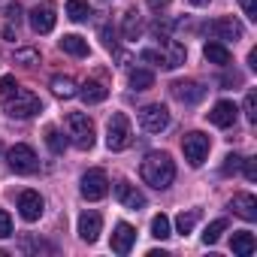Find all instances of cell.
Listing matches in <instances>:
<instances>
[{
  "label": "cell",
  "instance_id": "obj_1",
  "mask_svg": "<svg viewBox=\"0 0 257 257\" xmlns=\"http://www.w3.org/2000/svg\"><path fill=\"white\" fill-rule=\"evenodd\" d=\"M140 173H143V182L152 185V188H158V191H167V188L176 182V164H173V158H170L167 152H152V155H146Z\"/></svg>",
  "mask_w": 257,
  "mask_h": 257
},
{
  "label": "cell",
  "instance_id": "obj_2",
  "mask_svg": "<svg viewBox=\"0 0 257 257\" xmlns=\"http://www.w3.org/2000/svg\"><path fill=\"white\" fill-rule=\"evenodd\" d=\"M64 127H67L70 143H73L76 149H82V152H88V149L94 146V140H97V134H94V121H91L85 112H70V115L64 118Z\"/></svg>",
  "mask_w": 257,
  "mask_h": 257
},
{
  "label": "cell",
  "instance_id": "obj_3",
  "mask_svg": "<svg viewBox=\"0 0 257 257\" xmlns=\"http://www.w3.org/2000/svg\"><path fill=\"white\" fill-rule=\"evenodd\" d=\"M4 109H7V115H13V118H34L37 112H43V103H40V97H37L34 91L16 88L13 94L4 97Z\"/></svg>",
  "mask_w": 257,
  "mask_h": 257
},
{
  "label": "cell",
  "instance_id": "obj_4",
  "mask_svg": "<svg viewBox=\"0 0 257 257\" xmlns=\"http://www.w3.org/2000/svg\"><path fill=\"white\" fill-rule=\"evenodd\" d=\"M131 143H134V131H131L127 115L124 112H112V118L106 124V146H109V152H124Z\"/></svg>",
  "mask_w": 257,
  "mask_h": 257
},
{
  "label": "cell",
  "instance_id": "obj_5",
  "mask_svg": "<svg viewBox=\"0 0 257 257\" xmlns=\"http://www.w3.org/2000/svg\"><path fill=\"white\" fill-rule=\"evenodd\" d=\"M182 149H185V161H188L191 167H203V161L209 158V149H212V143H209V137H206V134H200V131H191V134H185V140H182Z\"/></svg>",
  "mask_w": 257,
  "mask_h": 257
},
{
  "label": "cell",
  "instance_id": "obj_6",
  "mask_svg": "<svg viewBox=\"0 0 257 257\" xmlns=\"http://www.w3.org/2000/svg\"><path fill=\"white\" fill-rule=\"evenodd\" d=\"M7 161H10V170L19 173V176H31V173H37V167H40L37 152H34L31 146H25V143L13 146V149L7 152Z\"/></svg>",
  "mask_w": 257,
  "mask_h": 257
},
{
  "label": "cell",
  "instance_id": "obj_7",
  "mask_svg": "<svg viewBox=\"0 0 257 257\" xmlns=\"http://www.w3.org/2000/svg\"><path fill=\"white\" fill-rule=\"evenodd\" d=\"M140 124L149 134H161V131L170 127V109L164 103H149V106L140 109Z\"/></svg>",
  "mask_w": 257,
  "mask_h": 257
},
{
  "label": "cell",
  "instance_id": "obj_8",
  "mask_svg": "<svg viewBox=\"0 0 257 257\" xmlns=\"http://www.w3.org/2000/svg\"><path fill=\"white\" fill-rule=\"evenodd\" d=\"M82 197L85 200H91V203H97V200H103L106 194H109V176L103 173V170H88L85 176H82Z\"/></svg>",
  "mask_w": 257,
  "mask_h": 257
},
{
  "label": "cell",
  "instance_id": "obj_9",
  "mask_svg": "<svg viewBox=\"0 0 257 257\" xmlns=\"http://www.w3.org/2000/svg\"><path fill=\"white\" fill-rule=\"evenodd\" d=\"M203 31H206L212 40H233V43H236V40H242V34H245V31H242V25H239L233 16H221V19L209 22Z\"/></svg>",
  "mask_w": 257,
  "mask_h": 257
},
{
  "label": "cell",
  "instance_id": "obj_10",
  "mask_svg": "<svg viewBox=\"0 0 257 257\" xmlns=\"http://www.w3.org/2000/svg\"><path fill=\"white\" fill-rule=\"evenodd\" d=\"M170 91H173L176 100H182V103H188V106H194V103H200V100L206 97V88H203L200 82H194V79H179V82L170 85Z\"/></svg>",
  "mask_w": 257,
  "mask_h": 257
},
{
  "label": "cell",
  "instance_id": "obj_11",
  "mask_svg": "<svg viewBox=\"0 0 257 257\" xmlns=\"http://www.w3.org/2000/svg\"><path fill=\"white\" fill-rule=\"evenodd\" d=\"M28 22H31V31L34 34H52L55 31V22H58V16H55V10L52 7H34L31 10V16H28Z\"/></svg>",
  "mask_w": 257,
  "mask_h": 257
},
{
  "label": "cell",
  "instance_id": "obj_12",
  "mask_svg": "<svg viewBox=\"0 0 257 257\" xmlns=\"http://www.w3.org/2000/svg\"><path fill=\"white\" fill-rule=\"evenodd\" d=\"M100 230H103V218H100V212L88 209V212L79 215V236H82L88 245L100 239Z\"/></svg>",
  "mask_w": 257,
  "mask_h": 257
},
{
  "label": "cell",
  "instance_id": "obj_13",
  "mask_svg": "<svg viewBox=\"0 0 257 257\" xmlns=\"http://www.w3.org/2000/svg\"><path fill=\"white\" fill-rule=\"evenodd\" d=\"M43 209H46V203H43V197H40L37 191H22V197H19V212H22L25 221H40Z\"/></svg>",
  "mask_w": 257,
  "mask_h": 257
},
{
  "label": "cell",
  "instance_id": "obj_14",
  "mask_svg": "<svg viewBox=\"0 0 257 257\" xmlns=\"http://www.w3.org/2000/svg\"><path fill=\"white\" fill-rule=\"evenodd\" d=\"M161 58H164V67L167 70H179L185 61H188V49L179 43V40H164V52H161Z\"/></svg>",
  "mask_w": 257,
  "mask_h": 257
},
{
  "label": "cell",
  "instance_id": "obj_15",
  "mask_svg": "<svg viewBox=\"0 0 257 257\" xmlns=\"http://www.w3.org/2000/svg\"><path fill=\"white\" fill-rule=\"evenodd\" d=\"M115 197H118V203L124 206V209H143L146 206V197H143V191H137L131 182H118L115 185Z\"/></svg>",
  "mask_w": 257,
  "mask_h": 257
},
{
  "label": "cell",
  "instance_id": "obj_16",
  "mask_svg": "<svg viewBox=\"0 0 257 257\" xmlns=\"http://www.w3.org/2000/svg\"><path fill=\"white\" fill-rule=\"evenodd\" d=\"M236 115H239L236 103H230V100H221V103H215V106H212V112H209V121H212L215 127H233V124H236Z\"/></svg>",
  "mask_w": 257,
  "mask_h": 257
},
{
  "label": "cell",
  "instance_id": "obj_17",
  "mask_svg": "<svg viewBox=\"0 0 257 257\" xmlns=\"http://www.w3.org/2000/svg\"><path fill=\"white\" fill-rule=\"evenodd\" d=\"M134 242H137V230L131 227V224H118L115 230H112V251L115 254H127V251H131L134 248Z\"/></svg>",
  "mask_w": 257,
  "mask_h": 257
},
{
  "label": "cell",
  "instance_id": "obj_18",
  "mask_svg": "<svg viewBox=\"0 0 257 257\" xmlns=\"http://www.w3.org/2000/svg\"><path fill=\"white\" fill-rule=\"evenodd\" d=\"M230 209H233V215H239L242 221H254V218H257V200H254L251 194H236V197L230 200Z\"/></svg>",
  "mask_w": 257,
  "mask_h": 257
},
{
  "label": "cell",
  "instance_id": "obj_19",
  "mask_svg": "<svg viewBox=\"0 0 257 257\" xmlns=\"http://www.w3.org/2000/svg\"><path fill=\"white\" fill-rule=\"evenodd\" d=\"M203 58L209 61V64H215V67H227L233 58H230V49L224 46V43H206L203 46Z\"/></svg>",
  "mask_w": 257,
  "mask_h": 257
},
{
  "label": "cell",
  "instance_id": "obj_20",
  "mask_svg": "<svg viewBox=\"0 0 257 257\" xmlns=\"http://www.w3.org/2000/svg\"><path fill=\"white\" fill-rule=\"evenodd\" d=\"M254 248H257V242H254V233H248V230H239V233H233V239H230V251H233V254H239V257H248V254H254Z\"/></svg>",
  "mask_w": 257,
  "mask_h": 257
},
{
  "label": "cell",
  "instance_id": "obj_21",
  "mask_svg": "<svg viewBox=\"0 0 257 257\" xmlns=\"http://www.w3.org/2000/svg\"><path fill=\"white\" fill-rule=\"evenodd\" d=\"M121 34H124L127 40H140V37H143V19H140L137 10H127V13H124V19H121Z\"/></svg>",
  "mask_w": 257,
  "mask_h": 257
},
{
  "label": "cell",
  "instance_id": "obj_22",
  "mask_svg": "<svg viewBox=\"0 0 257 257\" xmlns=\"http://www.w3.org/2000/svg\"><path fill=\"white\" fill-rule=\"evenodd\" d=\"M76 94H82L85 103H103V100L109 97V88H106L103 82H85Z\"/></svg>",
  "mask_w": 257,
  "mask_h": 257
},
{
  "label": "cell",
  "instance_id": "obj_23",
  "mask_svg": "<svg viewBox=\"0 0 257 257\" xmlns=\"http://www.w3.org/2000/svg\"><path fill=\"white\" fill-rule=\"evenodd\" d=\"M61 49H64L67 55H73V58H88V43H85L82 37H76V34L61 37Z\"/></svg>",
  "mask_w": 257,
  "mask_h": 257
},
{
  "label": "cell",
  "instance_id": "obj_24",
  "mask_svg": "<svg viewBox=\"0 0 257 257\" xmlns=\"http://www.w3.org/2000/svg\"><path fill=\"white\" fill-rule=\"evenodd\" d=\"M127 82H131L134 91H149L155 85V73L152 70H131L127 73Z\"/></svg>",
  "mask_w": 257,
  "mask_h": 257
},
{
  "label": "cell",
  "instance_id": "obj_25",
  "mask_svg": "<svg viewBox=\"0 0 257 257\" xmlns=\"http://www.w3.org/2000/svg\"><path fill=\"white\" fill-rule=\"evenodd\" d=\"M67 16H70L73 22H88V19H91L88 0H67Z\"/></svg>",
  "mask_w": 257,
  "mask_h": 257
},
{
  "label": "cell",
  "instance_id": "obj_26",
  "mask_svg": "<svg viewBox=\"0 0 257 257\" xmlns=\"http://www.w3.org/2000/svg\"><path fill=\"white\" fill-rule=\"evenodd\" d=\"M22 251L25 254H55V245H49L43 239H34V236H25L22 239Z\"/></svg>",
  "mask_w": 257,
  "mask_h": 257
},
{
  "label": "cell",
  "instance_id": "obj_27",
  "mask_svg": "<svg viewBox=\"0 0 257 257\" xmlns=\"http://www.w3.org/2000/svg\"><path fill=\"white\" fill-rule=\"evenodd\" d=\"M52 91H55V97H73L76 94V82L70 79V76H55L52 79Z\"/></svg>",
  "mask_w": 257,
  "mask_h": 257
},
{
  "label": "cell",
  "instance_id": "obj_28",
  "mask_svg": "<svg viewBox=\"0 0 257 257\" xmlns=\"http://www.w3.org/2000/svg\"><path fill=\"white\" fill-rule=\"evenodd\" d=\"M197 221H200V209H191V212H182L179 218H176V230L182 233V236H188L194 227H197Z\"/></svg>",
  "mask_w": 257,
  "mask_h": 257
},
{
  "label": "cell",
  "instance_id": "obj_29",
  "mask_svg": "<svg viewBox=\"0 0 257 257\" xmlns=\"http://www.w3.org/2000/svg\"><path fill=\"white\" fill-rule=\"evenodd\" d=\"M46 146H49L55 155H61V152L67 149V137L58 131V127H49V131H46Z\"/></svg>",
  "mask_w": 257,
  "mask_h": 257
},
{
  "label": "cell",
  "instance_id": "obj_30",
  "mask_svg": "<svg viewBox=\"0 0 257 257\" xmlns=\"http://www.w3.org/2000/svg\"><path fill=\"white\" fill-rule=\"evenodd\" d=\"M152 236H155V239H170V236H173L167 215H155V218H152Z\"/></svg>",
  "mask_w": 257,
  "mask_h": 257
},
{
  "label": "cell",
  "instance_id": "obj_31",
  "mask_svg": "<svg viewBox=\"0 0 257 257\" xmlns=\"http://www.w3.org/2000/svg\"><path fill=\"white\" fill-rule=\"evenodd\" d=\"M224 230H227V221H224V218H215V221L206 227V233H203V242H206V245H215V242L221 239V233H224Z\"/></svg>",
  "mask_w": 257,
  "mask_h": 257
},
{
  "label": "cell",
  "instance_id": "obj_32",
  "mask_svg": "<svg viewBox=\"0 0 257 257\" xmlns=\"http://www.w3.org/2000/svg\"><path fill=\"white\" fill-rule=\"evenodd\" d=\"M173 25H176L173 19H161V16H158V22L152 25V34H155L158 40H170V34H173Z\"/></svg>",
  "mask_w": 257,
  "mask_h": 257
},
{
  "label": "cell",
  "instance_id": "obj_33",
  "mask_svg": "<svg viewBox=\"0 0 257 257\" xmlns=\"http://www.w3.org/2000/svg\"><path fill=\"white\" fill-rule=\"evenodd\" d=\"M242 109H245V118L254 124V121H257V94H254V91L245 94V106H242Z\"/></svg>",
  "mask_w": 257,
  "mask_h": 257
},
{
  "label": "cell",
  "instance_id": "obj_34",
  "mask_svg": "<svg viewBox=\"0 0 257 257\" xmlns=\"http://www.w3.org/2000/svg\"><path fill=\"white\" fill-rule=\"evenodd\" d=\"M239 167H242V158L233 152V155H227V158H224V167H221V173H224V176H233Z\"/></svg>",
  "mask_w": 257,
  "mask_h": 257
},
{
  "label": "cell",
  "instance_id": "obj_35",
  "mask_svg": "<svg viewBox=\"0 0 257 257\" xmlns=\"http://www.w3.org/2000/svg\"><path fill=\"white\" fill-rule=\"evenodd\" d=\"M16 61L31 67V64H37V61H40V52H34V49H19V52H16Z\"/></svg>",
  "mask_w": 257,
  "mask_h": 257
},
{
  "label": "cell",
  "instance_id": "obj_36",
  "mask_svg": "<svg viewBox=\"0 0 257 257\" xmlns=\"http://www.w3.org/2000/svg\"><path fill=\"white\" fill-rule=\"evenodd\" d=\"M10 236H13V218L10 212L0 209V239H10Z\"/></svg>",
  "mask_w": 257,
  "mask_h": 257
},
{
  "label": "cell",
  "instance_id": "obj_37",
  "mask_svg": "<svg viewBox=\"0 0 257 257\" xmlns=\"http://www.w3.org/2000/svg\"><path fill=\"white\" fill-rule=\"evenodd\" d=\"M242 170H245V179H248V182L257 179V161H254V158H242Z\"/></svg>",
  "mask_w": 257,
  "mask_h": 257
},
{
  "label": "cell",
  "instance_id": "obj_38",
  "mask_svg": "<svg viewBox=\"0 0 257 257\" xmlns=\"http://www.w3.org/2000/svg\"><path fill=\"white\" fill-rule=\"evenodd\" d=\"M100 40H103V46H106V49H115V31H112L109 25H103V28H100Z\"/></svg>",
  "mask_w": 257,
  "mask_h": 257
},
{
  "label": "cell",
  "instance_id": "obj_39",
  "mask_svg": "<svg viewBox=\"0 0 257 257\" xmlns=\"http://www.w3.org/2000/svg\"><path fill=\"white\" fill-rule=\"evenodd\" d=\"M19 88V82L13 79V76H4V79H0V97H7V94H13Z\"/></svg>",
  "mask_w": 257,
  "mask_h": 257
},
{
  "label": "cell",
  "instance_id": "obj_40",
  "mask_svg": "<svg viewBox=\"0 0 257 257\" xmlns=\"http://www.w3.org/2000/svg\"><path fill=\"white\" fill-rule=\"evenodd\" d=\"M239 7L245 10V16H248L251 22H257V0H239Z\"/></svg>",
  "mask_w": 257,
  "mask_h": 257
},
{
  "label": "cell",
  "instance_id": "obj_41",
  "mask_svg": "<svg viewBox=\"0 0 257 257\" xmlns=\"http://www.w3.org/2000/svg\"><path fill=\"white\" fill-rule=\"evenodd\" d=\"M140 58H143V61H149V64H161V67H164V58H161V52H155V49L140 52Z\"/></svg>",
  "mask_w": 257,
  "mask_h": 257
},
{
  "label": "cell",
  "instance_id": "obj_42",
  "mask_svg": "<svg viewBox=\"0 0 257 257\" xmlns=\"http://www.w3.org/2000/svg\"><path fill=\"white\" fill-rule=\"evenodd\" d=\"M4 16H7L10 22H19V19H22V7H19V4H10V7L4 10Z\"/></svg>",
  "mask_w": 257,
  "mask_h": 257
},
{
  "label": "cell",
  "instance_id": "obj_43",
  "mask_svg": "<svg viewBox=\"0 0 257 257\" xmlns=\"http://www.w3.org/2000/svg\"><path fill=\"white\" fill-rule=\"evenodd\" d=\"M239 82H242V76H239V73H233V76H224V79H221V85H239Z\"/></svg>",
  "mask_w": 257,
  "mask_h": 257
},
{
  "label": "cell",
  "instance_id": "obj_44",
  "mask_svg": "<svg viewBox=\"0 0 257 257\" xmlns=\"http://www.w3.org/2000/svg\"><path fill=\"white\" fill-rule=\"evenodd\" d=\"M167 4H170V0H149V7H152V10H164Z\"/></svg>",
  "mask_w": 257,
  "mask_h": 257
},
{
  "label": "cell",
  "instance_id": "obj_45",
  "mask_svg": "<svg viewBox=\"0 0 257 257\" xmlns=\"http://www.w3.org/2000/svg\"><path fill=\"white\" fill-rule=\"evenodd\" d=\"M248 64H251V70H257V49H251V55H248Z\"/></svg>",
  "mask_w": 257,
  "mask_h": 257
},
{
  "label": "cell",
  "instance_id": "obj_46",
  "mask_svg": "<svg viewBox=\"0 0 257 257\" xmlns=\"http://www.w3.org/2000/svg\"><path fill=\"white\" fill-rule=\"evenodd\" d=\"M118 61H121V67H131V55H124V52H121V55H118Z\"/></svg>",
  "mask_w": 257,
  "mask_h": 257
},
{
  "label": "cell",
  "instance_id": "obj_47",
  "mask_svg": "<svg viewBox=\"0 0 257 257\" xmlns=\"http://www.w3.org/2000/svg\"><path fill=\"white\" fill-rule=\"evenodd\" d=\"M188 4H191V7H206L209 0H188Z\"/></svg>",
  "mask_w": 257,
  "mask_h": 257
}]
</instances>
